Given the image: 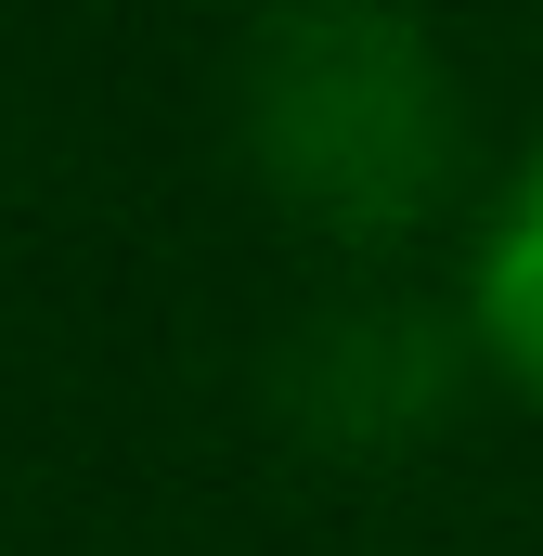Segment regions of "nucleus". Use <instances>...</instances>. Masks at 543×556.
Returning <instances> with one entry per match:
<instances>
[{"label":"nucleus","mask_w":543,"mask_h":556,"mask_svg":"<svg viewBox=\"0 0 543 556\" xmlns=\"http://www.w3.org/2000/svg\"><path fill=\"white\" fill-rule=\"evenodd\" d=\"M233 130L311 233L402 247L453 207L466 91L414 0H272L233 52Z\"/></svg>","instance_id":"obj_1"},{"label":"nucleus","mask_w":543,"mask_h":556,"mask_svg":"<svg viewBox=\"0 0 543 556\" xmlns=\"http://www.w3.org/2000/svg\"><path fill=\"white\" fill-rule=\"evenodd\" d=\"M466 337L543 402V155L505 181L492 233H479V273H466Z\"/></svg>","instance_id":"obj_3"},{"label":"nucleus","mask_w":543,"mask_h":556,"mask_svg":"<svg viewBox=\"0 0 543 556\" xmlns=\"http://www.w3.org/2000/svg\"><path fill=\"white\" fill-rule=\"evenodd\" d=\"M453 363H466V337L427 324V298H337L285 350V415L337 453H389L453 415Z\"/></svg>","instance_id":"obj_2"}]
</instances>
